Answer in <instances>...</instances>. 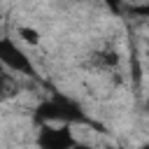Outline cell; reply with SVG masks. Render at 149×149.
<instances>
[{
	"mask_svg": "<svg viewBox=\"0 0 149 149\" xmlns=\"http://www.w3.org/2000/svg\"><path fill=\"white\" fill-rule=\"evenodd\" d=\"M35 119L40 123H61V126H72V123H93L81 105L68 95H51L47 100H42L37 107H35Z\"/></svg>",
	"mask_w": 149,
	"mask_h": 149,
	"instance_id": "cell-1",
	"label": "cell"
},
{
	"mask_svg": "<svg viewBox=\"0 0 149 149\" xmlns=\"http://www.w3.org/2000/svg\"><path fill=\"white\" fill-rule=\"evenodd\" d=\"M0 65L7 68L9 72L23 74V77H37L30 56L7 35H0Z\"/></svg>",
	"mask_w": 149,
	"mask_h": 149,
	"instance_id": "cell-2",
	"label": "cell"
},
{
	"mask_svg": "<svg viewBox=\"0 0 149 149\" xmlns=\"http://www.w3.org/2000/svg\"><path fill=\"white\" fill-rule=\"evenodd\" d=\"M74 142H77L74 128L61 123H42L35 135L37 149H72Z\"/></svg>",
	"mask_w": 149,
	"mask_h": 149,
	"instance_id": "cell-3",
	"label": "cell"
},
{
	"mask_svg": "<svg viewBox=\"0 0 149 149\" xmlns=\"http://www.w3.org/2000/svg\"><path fill=\"white\" fill-rule=\"evenodd\" d=\"M93 61L100 65V68H107V70H112V68H116L119 65V54L114 51V49H102V51H98L95 56H93Z\"/></svg>",
	"mask_w": 149,
	"mask_h": 149,
	"instance_id": "cell-4",
	"label": "cell"
},
{
	"mask_svg": "<svg viewBox=\"0 0 149 149\" xmlns=\"http://www.w3.org/2000/svg\"><path fill=\"white\" fill-rule=\"evenodd\" d=\"M40 37L42 35H40L37 28H30V26H21L19 28V40L26 42V44H33L35 47V44H40Z\"/></svg>",
	"mask_w": 149,
	"mask_h": 149,
	"instance_id": "cell-5",
	"label": "cell"
},
{
	"mask_svg": "<svg viewBox=\"0 0 149 149\" xmlns=\"http://www.w3.org/2000/svg\"><path fill=\"white\" fill-rule=\"evenodd\" d=\"M72 149H91V147H88V144H84V142H79V140H77V142H74V147H72Z\"/></svg>",
	"mask_w": 149,
	"mask_h": 149,
	"instance_id": "cell-6",
	"label": "cell"
},
{
	"mask_svg": "<svg viewBox=\"0 0 149 149\" xmlns=\"http://www.w3.org/2000/svg\"><path fill=\"white\" fill-rule=\"evenodd\" d=\"M107 149H123V147H107Z\"/></svg>",
	"mask_w": 149,
	"mask_h": 149,
	"instance_id": "cell-7",
	"label": "cell"
}]
</instances>
